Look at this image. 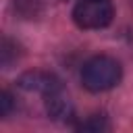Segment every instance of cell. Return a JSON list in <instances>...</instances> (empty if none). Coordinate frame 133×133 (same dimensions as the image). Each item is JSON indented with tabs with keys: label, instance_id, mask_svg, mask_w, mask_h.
I'll list each match as a JSON object with an SVG mask.
<instances>
[{
	"label": "cell",
	"instance_id": "obj_1",
	"mask_svg": "<svg viewBox=\"0 0 133 133\" xmlns=\"http://www.w3.org/2000/svg\"><path fill=\"white\" fill-rule=\"evenodd\" d=\"M121 64L116 58L112 56H94L89 58L83 69H81V83L85 89L89 91H106V89H112L118 81H121Z\"/></svg>",
	"mask_w": 133,
	"mask_h": 133
},
{
	"label": "cell",
	"instance_id": "obj_2",
	"mask_svg": "<svg viewBox=\"0 0 133 133\" xmlns=\"http://www.w3.org/2000/svg\"><path fill=\"white\" fill-rule=\"evenodd\" d=\"M112 17L110 0H79L73 8V21L81 29H104L112 23Z\"/></svg>",
	"mask_w": 133,
	"mask_h": 133
},
{
	"label": "cell",
	"instance_id": "obj_3",
	"mask_svg": "<svg viewBox=\"0 0 133 133\" xmlns=\"http://www.w3.org/2000/svg\"><path fill=\"white\" fill-rule=\"evenodd\" d=\"M19 85L23 89H27V91H37L44 98H48V96H52V94L62 89L60 81L52 73H46V71H29V73L21 75Z\"/></svg>",
	"mask_w": 133,
	"mask_h": 133
},
{
	"label": "cell",
	"instance_id": "obj_4",
	"mask_svg": "<svg viewBox=\"0 0 133 133\" xmlns=\"http://www.w3.org/2000/svg\"><path fill=\"white\" fill-rule=\"evenodd\" d=\"M79 129H81V131H106V129H108V123H106L104 116H91L89 121L81 123Z\"/></svg>",
	"mask_w": 133,
	"mask_h": 133
},
{
	"label": "cell",
	"instance_id": "obj_5",
	"mask_svg": "<svg viewBox=\"0 0 133 133\" xmlns=\"http://www.w3.org/2000/svg\"><path fill=\"white\" fill-rule=\"evenodd\" d=\"M15 48H17V44H12L8 37L2 39V50H0V54H2V66H8L12 62V58H17L15 52H12Z\"/></svg>",
	"mask_w": 133,
	"mask_h": 133
},
{
	"label": "cell",
	"instance_id": "obj_6",
	"mask_svg": "<svg viewBox=\"0 0 133 133\" xmlns=\"http://www.w3.org/2000/svg\"><path fill=\"white\" fill-rule=\"evenodd\" d=\"M12 110V96H10V91H2L0 94V114L2 116H8V112Z\"/></svg>",
	"mask_w": 133,
	"mask_h": 133
}]
</instances>
